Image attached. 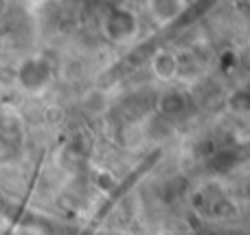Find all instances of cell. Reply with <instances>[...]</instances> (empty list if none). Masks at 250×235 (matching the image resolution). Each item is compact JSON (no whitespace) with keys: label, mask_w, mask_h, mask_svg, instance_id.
Returning <instances> with one entry per match:
<instances>
[{"label":"cell","mask_w":250,"mask_h":235,"mask_svg":"<svg viewBox=\"0 0 250 235\" xmlns=\"http://www.w3.org/2000/svg\"><path fill=\"white\" fill-rule=\"evenodd\" d=\"M138 22L136 16L127 9H112V11L105 16L104 20V33L110 42H129V40L136 35Z\"/></svg>","instance_id":"cell-1"},{"label":"cell","mask_w":250,"mask_h":235,"mask_svg":"<svg viewBox=\"0 0 250 235\" xmlns=\"http://www.w3.org/2000/svg\"><path fill=\"white\" fill-rule=\"evenodd\" d=\"M147 9L158 22L167 24V22L178 20L185 13L187 4L185 0H147Z\"/></svg>","instance_id":"cell-2"},{"label":"cell","mask_w":250,"mask_h":235,"mask_svg":"<svg viewBox=\"0 0 250 235\" xmlns=\"http://www.w3.org/2000/svg\"><path fill=\"white\" fill-rule=\"evenodd\" d=\"M20 79L26 88H40L42 84H46L48 79V68L42 60H31L24 64V68L20 70Z\"/></svg>","instance_id":"cell-3"},{"label":"cell","mask_w":250,"mask_h":235,"mask_svg":"<svg viewBox=\"0 0 250 235\" xmlns=\"http://www.w3.org/2000/svg\"><path fill=\"white\" fill-rule=\"evenodd\" d=\"M151 68L154 73L158 75L160 79H169L176 75L178 70V60L173 53H167V51H156L151 55Z\"/></svg>","instance_id":"cell-4"},{"label":"cell","mask_w":250,"mask_h":235,"mask_svg":"<svg viewBox=\"0 0 250 235\" xmlns=\"http://www.w3.org/2000/svg\"><path fill=\"white\" fill-rule=\"evenodd\" d=\"M163 108L165 112H178V110L185 108V99L178 92H169L167 97H163Z\"/></svg>","instance_id":"cell-5"}]
</instances>
